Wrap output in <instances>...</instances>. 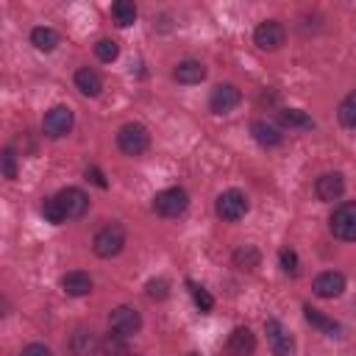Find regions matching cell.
Instances as JSON below:
<instances>
[{
  "label": "cell",
  "mask_w": 356,
  "mask_h": 356,
  "mask_svg": "<svg viewBox=\"0 0 356 356\" xmlns=\"http://www.w3.org/2000/svg\"><path fill=\"white\" fill-rule=\"evenodd\" d=\"M278 261H281V270H284L289 278H295V275L300 273V259H298V253H295L292 248H284V250L278 253Z\"/></svg>",
  "instance_id": "29"
},
{
  "label": "cell",
  "mask_w": 356,
  "mask_h": 356,
  "mask_svg": "<svg viewBox=\"0 0 356 356\" xmlns=\"http://www.w3.org/2000/svg\"><path fill=\"white\" fill-rule=\"evenodd\" d=\"M314 192H317V197H320L323 203L339 200L342 192H345V178H342V172H323V175L314 181Z\"/></svg>",
  "instance_id": "13"
},
{
  "label": "cell",
  "mask_w": 356,
  "mask_h": 356,
  "mask_svg": "<svg viewBox=\"0 0 356 356\" xmlns=\"http://www.w3.org/2000/svg\"><path fill=\"white\" fill-rule=\"evenodd\" d=\"M242 103V92L234 83H217L209 95V108L214 114H228Z\"/></svg>",
  "instance_id": "10"
},
{
  "label": "cell",
  "mask_w": 356,
  "mask_h": 356,
  "mask_svg": "<svg viewBox=\"0 0 356 356\" xmlns=\"http://www.w3.org/2000/svg\"><path fill=\"white\" fill-rule=\"evenodd\" d=\"M56 200H58V206H61V211H64V217L67 220H78V217H83L86 214V209H89V195L83 192V189H78V186H64L58 195H53Z\"/></svg>",
  "instance_id": "8"
},
{
  "label": "cell",
  "mask_w": 356,
  "mask_h": 356,
  "mask_svg": "<svg viewBox=\"0 0 356 356\" xmlns=\"http://www.w3.org/2000/svg\"><path fill=\"white\" fill-rule=\"evenodd\" d=\"M264 331H267V342H270L273 356H292V350H295L292 334H289V331H286L275 317L264 320Z\"/></svg>",
  "instance_id": "11"
},
{
  "label": "cell",
  "mask_w": 356,
  "mask_h": 356,
  "mask_svg": "<svg viewBox=\"0 0 356 356\" xmlns=\"http://www.w3.org/2000/svg\"><path fill=\"white\" fill-rule=\"evenodd\" d=\"M145 292H147L150 300H164L170 295V281L167 278H150L145 284Z\"/></svg>",
  "instance_id": "30"
},
{
  "label": "cell",
  "mask_w": 356,
  "mask_h": 356,
  "mask_svg": "<svg viewBox=\"0 0 356 356\" xmlns=\"http://www.w3.org/2000/svg\"><path fill=\"white\" fill-rule=\"evenodd\" d=\"M250 134H253V139H256L261 147H278V145L284 142L281 128H275V125L267 122V120H256V122L250 125Z\"/></svg>",
  "instance_id": "17"
},
{
  "label": "cell",
  "mask_w": 356,
  "mask_h": 356,
  "mask_svg": "<svg viewBox=\"0 0 356 356\" xmlns=\"http://www.w3.org/2000/svg\"><path fill=\"white\" fill-rule=\"evenodd\" d=\"M72 122H75V114L70 106H53L42 120V131L50 139H61L72 131Z\"/></svg>",
  "instance_id": "6"
},
{
  "label": "cell",
  "mask_w": 356,
  "mask_h": 356,
  "mask_svg": "<svg viewBox=\"0 0 356 356\" xmlns=\"http://www.w3.org/2000/svg\"><path fill=\"white\" fill-rule=\"evenodd\" d=\"M189 289H192V300H195V306H197L200 312H211V309H214V298H211L203 286H197V284L189 281Z\"/></svg>",
  "instance_id": "31"
},
{
  "label": "cell",
  "mask_w": 356,
  "mask_h": 356,
  "mask_svg": "<svg viewBox=\"0 0 356 356\" xmlns=\"http://www.w3.org/2000/svg\"><path fill=\"white\" fill-rule=\"evenodd\" d=\"M186 206H189V192L184 186H167L153 197V211L161 217H181Z\"/></svg>",
  "instance_id": "3"
},
{
  "label": "cell",
  "mask_w": 356,
  "mask_h": 356,
  "mask_svg": "<svg viewBox=\"0 0 356 356\" xmlns=\"http://www.w3.org/2000/svg\"><path fill=\"white\" fill-rule=\"evenodd\" d=\"M86 178H92V184H95V186H100V189H106V186H108L106 175H103L97 167H89V170H86Z\"/></svg>",
  "instance_id": "34"
},
{
  "label": "cell",
  "mask_w": 356,
  "mask_h": 356,
  "mask_svg": "<svg viewBox=\"0 0 356 356\" xmlns=\"http://www.w3.org/2000/svg\"><path fill=\"white\" fill-rule=\"evenodd\" d=\"M278 122H281L284 128H303V131L314 128V120H312L303 108H281V111H278Z\"/></svg>",
  "instance_id": "22"
},
{
  "label": "cell",
  "mask_w": 356,
  "mask_h": 356,
  "mask_svg": "<svg viewBox=\"0 0 356 356\" xmlns=\"http://www.w3.org/2000/svg\"><path fill=\"white\" fill-rule=\"evenodd\" d=\"M3 175L8 181L17 178V153H14V147H3Z\"/></svg>",
  "instance_id": "32"
},
{
  "label": "cell",
  "mask_w": 356,
  "mask_h": 356,
  "mask_svg": "<svg viewBox=\"0 0 356 356\" xmlns=\"http://www.w3.org/2000/svg\"><path fill=\"white\" fill-rule=\"evenodd\" d=\"M337 117H339V122L345 128H356V89L345 95V100L337 108Z\"/></svg>",
  "instance_id": "24"
},
{
  "label": "cell",
  "mask_w": 356,
  "mask_h": 356,
  "mask_svg": "<svg viewBox=\"0 0 356 356\" xmlns=\"http://www.w3.org/2000/svg\"><path fill=\"white\" fill-rule=\"evenodd\" d=\"M75 86H78L81 95H86V97H97V95L103 92V78L97 75V70H92V67H81V70L75 72Z\"/></svg>",
  "instance_id": "18"
},
{
  "label": "cell",
  "mask_w": 356,
  "mask_h": 356,
  "mask_svg": "<svg viewBox=\"0 0 356 356\" xmlns=\"http://www.w3.org/2000/svg\"><path fill=\"white\" fill-rule=\"evenodd\" d=\"M303 317L317 328V331H323V334H328V337H339L342 334V325L337 323V320H331V317H325L320 309H314V306H303Z\"/></svg>",
  "instance_id": "20"
},
{
  "label": "cell",
  "mask_w": 356,
  "mask_h": 356,
  "mask_svg": "<svg viewBox=\"0 0 356 356\" xmlns=\"http://www.w3.org/2000/svg\"><path fill=\"white\" fill-rule=\"evenodd\" d=\"M345 275L342 273H337V270H325V273H320V275H314V281H312V289H314V295H320V298H339L342 292H345Z\"/></svg>",
  "instance_id": "12"
},
{
  "label": "cell",
  "mask_w": 356,
  "mask_h": 356,
  "mask_svg": "<svg viewBox=\"0 0 356 356\" xmlns=\"http://www.w3.org/2000/svg\"><path fill=\"white\" fill-rule=\"evenodd\" d=\"M259 250L256 248H250V245H245V248H239V250H234V264L239 267V270H253V267H259Z\"/></svg>",
  "instance_id": "26"
},
{
  "label": "cell",
  "mask_w": 356,
  "mask_h": 356,
  "mask_svg": "<svg viewBox=\"0 0 356 356\" xmlns=\"http://www.w3.org/2000/svg\"><path fill=\"white\" fill-rule=\"evenodd\" d=\"M42 217H44L50 225L67 222V217H64V211H61V206H58L56 197H44V200H42Z\"/></svg>",
  "instance_id": "27"
},
{
  "label": "cell",
  "mask_w": 356,
  "mask_h": 356,
  "mask_svg": "<svg viewBox=\"0 0 356 356\" xmlns=\"http://www.w3.org/2000/svg\"><path fill=\"white\" fill-rule=\"evenodd\" d=\"M125 339L128 337H122V334H108L103 342H100V350H103V356H128V345H125Z\"/></svg>",
  "instance_id": "25"
},
{
  "label": "cell",
  "mask_w": 356,
  "mask_h": 356,
  "mask_svg": "<svg viewBox=\"0 0 356 356\" xmlns=\"http://www.w3.org/2000/svg\"><path fill=\"white\" fill-rule=\"evenodd\" d=\"M122 248H125V228H122L120 222H106V225L95 234V239H92V250H95L100 259H111V256H117Z\"/></svg>",
  "instance_id": "1"
},
{
  "label": "cell",
  "mask_w": 356,
  "mask_h": 356,
  "mask_svg": "<svg viewBox=\"0 0 356 356\" xmlns=\"http://www.w3.org/2000/svg\"><path fill=\"white\" fill-rule=\"evenodd\" d=\"M117 147L125 153V156H142L147 147H150V134L142 122H125L120 131H117Z\"/></svg>",
  "instance_id": "2"
},
{
  "label": "cell",
  "mask_w": 356,
  "mask_h": 356,
  "mask_svg": "<svg viewBox=\"0 0 356 356\" xmlns=\"http://www.w3.org/2000/svg\"><path fill=\"white\" fill-rule=\"evenodd\" d=\"M95 56H97L103 64H111V61L120 56V44H117L114 39H100V42L95 44Z\"/></svg>",
  "instance_id": "28"
},
{
  "label": "cell",
  "mask_w": 356,
  "mask_h": 356,
  "mask_svg": "<svg viewBox=\"0 0 356 356\" xmlns=\"http://www.w3.org/2000/svg\"><path fill=\"white\" fill-rule=\"evenodd\" d=\"M97 348H100V342H97L95 331H89V328H75V334H72V339H70L72 356H92Z\"/></svg>",
  "instance_id": "19"
},
{
  "label": "cell",
  "mask_w": 356,
  "mask_h": 356,
  "mask_svg": "<svg viewBox=\"0 0 356 356\" xmlns=\"http://www.w3.org/2000/svg\"><path fill=\"white\" fill-rule=\"evenodd\" d=\"M108 328L117 331V334H122V337H134L142 328V314L134 306H117L108 314Z\"/></svg>",
  "instance_id": "9"
},
{
  "label": "cell",
  "mask_w": 356,
  "mask_h": 356,
  "mask_svg": "<svg viewBox=\"0 0 356 356\" xmlns=\"http://www.w3.org/2000/svg\"><path fill=\"white\" fill-rule=\"evenodd\" d=\"M19 356H53V350H50L47 345H42V342H31V345L22 348Z\"/></svg>",
  "instance_id": "33"
},
{
  "label": "cell",
  "mask_w": 356,
  "mask_h": 356,
  "mask_svg": "<svg viewBox=\"0 0 356 356\" xmlns=\"http://www.w3.org/2000/svg\"><path fill=\"white\" fill-rule=\"evenodd\" d=\"M172 78H175L178 83H184V86H192V83H200V81L206 78V67H203V61L186 58V61H181V64L172 70Z\"/></svg>",
  "instance_id": "16"
},
{
  "label": "cell",
  "mask_w": 356,
  "mask_h": 356,
  "mask_svg": "<svg viewBox=\"0 0 356 356\" xmlns=\"http://www.w3.org/2000/svg\"><path fill=\"white\" fill-rule=\"evenodd\" d=\"M253 42H256L259 50H278L286 42V31H284V25L278 19H264V22L256 25Z\"/></svg>",
  "instance_id": "7"
},
{
  "label": "cell",
  "mask_w": 356,
  "mask_h": 356,
  "mask_svg": "<svg viewBox=\"0 0 356 356\" xmlns=\"http://www.w3.org/2000/svg\"><path fill=\"white\" fill-rule=\"evenodd\" d=\"M328 228L342 242H356V200L337 206L328 217Z\"/></svg>",
  "instance_id": "4"
},
{
  "label": "cell",
  "mask_w": 356,
  "mask_h": 356,
  "mask_svg": "<svg viewBox=\"0 0 356 356\" xmlns=\"http://www.w3.org/2000/svg\"><path fill=\"white\" fill-rule=\"evenodd\" d=\"M58 42H61L58 31H53V28H47V25H39V28H33V31H31V44H33L36 50H42V53L56 50V47H58Z\"/></svg>",
  "instance_id": "21"
},
{
  "label": "cell",
  "mask_w": 356,
  "mask_h": 356,
  "mask_svg": "<svg viewBox=\"0 0 356 356\" xmlns=\"http://www.w3.org/2000/svg\"><path fill=\"white\" fill-rule=\"evenodd\" d=\"M92 286H95V281H92V275L83 273V270H70V273L61 275V289H64L70 298H83V295L92 292Z\"/></svg>",
  "instance_id": "15"
},
{
  "label": "cell",
  "mask_w": 356,
  "mask_h": 356,
  "mask_svg": "<svg viewBox=\"0 0 356 356\" xmlns=\"http://www.w3.org/2000/svg\"><path fill=\"white\" fill-rule=\"evenodd\" d=\"M248 209H250L248 195L239 192V189H225V192L217 197V203H214L217 217L225 220V222H236V220H242V217L248 214Z\"/></svg>",
  "instance_id": "5"
},
{
  "label": "cell",
  "mask_w": 356,
  "mask_h": 356,
  "mask_svg": "<svg viewBox=\"0 0 356 356\" xmlns=\"http://www.w3.org/2000/svg\"><path fill=\"white\" fill-rule=\"evenodd\" d=\"M225 350H228V356H253V350H256V337L250 334L248 325H236V328L231 331L228 342H225Z\"/></svg>",
  "instance_id": "14"
},
{
  "label": "cell",
  "mask_w": 356,
  "mask_h": 356,
  "mask_svg": "<svg viewBox=\"0 0 356 356\" xmlns=\"http://www.w3.org/2000/svg\"><path fill=\"white\" fill-rule=\"evenodd\" d=\"M111 17H114V22H117L120 28H128V25L136 22V6H134L131 0H117V3L111 6Z\"/></svg>",
  "instance_id": "23"
}]
</instances>
